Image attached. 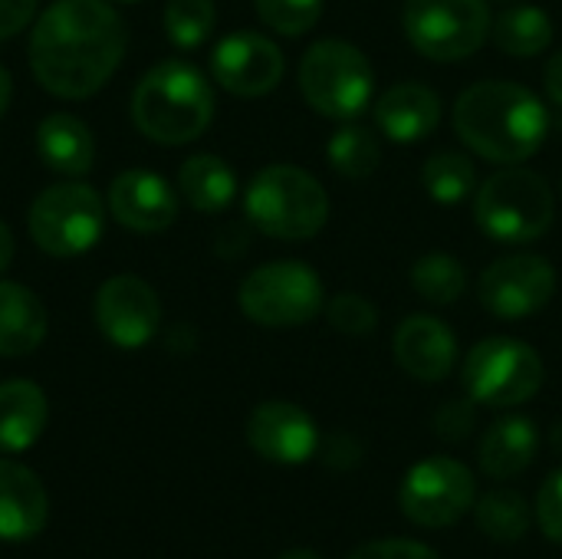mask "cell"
Instances as JSON below:
<instances>
[{
  "instance_id": "cell-1",
  "label": "cell",
  "mask_w": 562,
  "mask_h": 559,
  "mask_svg": "<svg viewBox=\"0 0 562 559\" xmlns=\"http://www.w3.org/2000/svg\"><path fill=\"white\" fill-rule=\"evenodd\" d=\"M128 30L105 0H56L30 33V69L56 99H89L119 69Z\"/></svg>"
},
{
  "instance_id": "cell-2",
  "label": "cell",
  "mask_w": 562,
  "mask_h": 559,
  "mask_svg": "<svg viewBox=\"0 0 562 559\" xmlns=\"http://www.w3.org/2000/svg\"><path fill=\"white\" fill-rule=\"evenodd\" d=\"M454 128L474 155L494 165H520L543 148L550 112L533 89L510 79H484L458 96Z\"/></svg>"
},
{
  "instance_id": "cell-3",
  "label": "cell",
  "mask_w": 562,
  "mask_h": 559,
  "mask_svg": "<svg viewBox=\"0 0 562 559\" xmlns=\"http://www.w3.org/2000/svg\"><path fill=\"white\" fill-rule=\"evenodd\" d=\"M211 119L214 89L207 76L184 59L151 66L132 92V122L158 145H188L204 135Z\"/></svg>"
},
{
  "instance_id": "cell-4",
  "label": "cell",
  "mask_w": 562,
  "mask_h": 559,
  "mask_svg": "<svg viewBox=\"0 0 562 559\" xmlns=\"http://www.w3.org/2000/svg\"><path fill=\"white\" fill-rule=\"evenodd\" d=\"M247 221L273 241H310L329 221V194L316 175L296 165H267L244 194Z\"/></svg>"
},
{
  "instance_id": "cell-5",
  "label": "cell",
  "mask_w": 562,
  "mask_h": 559,
  "mask_svg": "<svg viewBox=\"0 0 562 559\" xmlns=\"http://www.w3.org/2000/svg\"><path fill=\"white\" fill-rule=\"evenodd\" d=\"M557 217V194L550 181L530 168L507 165L474 191V221L494 244H533Z\"/></svg>"
},
{
  "instance_id": "cell-6",
  "label": "cell",
  "mask_w": 562,
  "mask_h": 559,
  "mask_svg": "<svg viewBox=\"0 0 562 559\" xmlns=\"http://www.w3.org/2000/svg\"><path fill=\"white\" fill-rule=\"evenodd\" d=\"M300 92L313 112L352 122L375 99V69L359 46L319 40L300 59Z\"/></svg>"
},
{
  "instance_id": "cell-7",
  "label": "cell",
  "mask_w": 562,
  "mask_h": 559,
  "mask_svg": "<svg viewBox=\"0 0 562 559\" xmlns=\"http://www.w3.org/2000/svg\"><path fill=\"white\" fill-rule=\"evenodd\" d=\"M237 303L257 326L293 329L313 323L326 310V287L310 264L273 260L244 277Z\"/></svg>"
},
{
  "instance_id": "cell-8",
  "label": "cell",
  "mask_w": 562,
  "mask_h": 559,
  "mask_svg": "<svg viewBox=\"0 0 562 559\" xmlns=\"http://www.w3.org/2000/svg\"><path fill=\"white\" fill-rule=\"evenodd\" d=\"M543 359L540 353L514 336L481 339L461 369L464 392L487 409H517L537 399L543 389Z\"/></svg>"
},
{
  "instance_id": "cell-9",
  "label": "cell",
  "mask_w": 562,
  "mask_h": 559,
  "mask_svg": "<svg viewBox=\"0 0 562 559\" xmlns=\"http://www.w3.org/2000/svg\"><path fill=\"white\" fill-rule=\"evenodd\" d=\"M30 237L49 257H79L92 250L105 231V208L95 188L82 181L49 185L30 204Z\"/></svg>"
},
{
  "instance_id": "cell-10",
  "label": "cell",
  "mask_w": 562,
  "mask_h": 559,
  "mask_svg": "<svg viewBox=\"0 0 562 559\" xmlns=\"http://www.w3.org/2000/svg\"><path fill=\"white\" fill-rule=\"evenodd\" d=\"M402 26L408 43L431 63H461L491 36L484 0H405Z\"/></svg>"
},
{
  "instance_id": "cell-11",
  "label": "cell",
  "mask_w": 562,
  "mask_h": 559,
  "mask_svg": "<svg viewBox=\"0 0 562 559\" xmlns=\"http://www.w3.org/2000/svg\"><path fill=\"white\" fill-rule=\"evenodd\" d=\"M474 504H477L474 471L458 458H445V455L412 465L398 488L402 514L425 530L454 527L474 511Z\"/></svg>"
},
{
  "instance_id": "cell-12",
  "label": "cell",
  "mask_w": 562,
  "mask_h": 559,
  "mask_svg": "<svg viewBox=\"0 0 562 559\" xmlns=\"http://www.w3.org/2000/svg\"><path fill=\"white\" fill-rule=\"evenodd\" d=\"M557 293V267L543 254H510L494 260L477 283L481 306L504 323L540 313Z\"/></svg>"
},
{
  "instance_id": "cell-13",
  "label": "cell",
  "mask_w": 562,
  "mask_h": 559,
  "mask_svg": "<svg viewBox=\"0 0 562 559\" xmlns=\"http://www.w3.org/2000/svg\"><path fill=\"white\" fill-rule=\"evenodd\" d=\"M161 323L158 293L132 273L105 280L95 293V326L119 349H142L155 339Z\"/></svg>"
},
{
  "instance_id": "cell-14",
  "label": "cell",
  "mask_w": 562,
  "mask_h": 559,
  "mask_svg": "<svg viewBox=\"0 0 562 559\" xmlns=\"http://www.w3.org/2000/svg\"><path fill=\"white\" fill-rule=\"evenodd\" d=\"M283 53L280 46L254 30H240L224 36L214 53H211V76L221 89L240 96V99H257L267 96L280 86L283 79Z\"/></svg>"
},
{
  "instance_id": "cell-15",
  "label": "cell",
  "mask_w": 562,
  "mask_h": 559,
  "mask_svg": "<svg viewBox=\"0 0 562 559\" xmlns=\"http://www.w3.org/2000/svg\"><path fill=\"white\" fill-rule=\"evenodd\" d=\"M247 445L270 465L296 468L319 451V428L293 402H263L247 418Z\"/></svg>"
},
{
  "instance_id": "cell-16",
  "label": "cell",
  "mask_w": 562,
  "mask_h": 559,
  "mask_svg": "<svg viewBox=\"0 0 562 559\" xmlns=\"http://www.w3.org/2000/svg\"><path fill=\"white\" fill-rule=\"evenodd\" d=\"M395 362L405 376L418 382H445L458 366V336L454 329L428 313H415L398 323L392 339Z\"/></svg>"
},
{
  "instance_id": "cell-17",
  "label": "cell",
  "mask_w": 562,
  "mask_h": 559,
  "mask_svg": "<svg viewBox=\"0 0 562 559\" xmlns=\"http://www.w3.org/2000/svg\"><path fill=\"white\" fill-rule=\"evenodd\" d=\"M109 211L112 217L135 234H158L178 217L175 188L145 168H128L109 185Z\"/></svg>"
},
{
  "instance_id": "cell-18",
  "label": "cell",
  "mask_w": 562,
  "mask_h": 559,
  "mask_svg": "<svg viewBox=\"0 0 562 559\" xmlns=\"http://www.w3.org/2000/svg\"><path fill=\"white\" fill-rule=\"evenodd\" d=\"M372 109L379 132L398 145L428 138L441 122V96L425 82H395L372 102Z\"/></svg>"
},
{
  "instance_id": "cell-19",
  "label": "cell",
  "mask_w": 562,
  "mask_h": 559,
  "mask_svg": "<svg viewBox=\"0 0 562 559\" xmlns=\"http://www.w3.org/2000/svg\"><path fill=\"white\" fill-rule=\"evenodd\" d=\"M46 521L49 497L43 481L16 461H0V540L23 544L43 534Z\"/></svg>"
},
{
  "instance_id": "cell-20",
  "label": "cell",
  "mask_w": 562,
  "mask_h": 559,
  "mask_svg": "<svg viewBox=\"0 0 562 559\" xmlns=\"http://www.w3.org/2000/svg\"><path fill=\"white\" fill-rule=\"evenodd\" d=\"M537 451L540 428L527 415H504L484 432L477 445V465L491 481H510L533 465Z\"/></svg>"
},
{
  "instance_id": "cell-21",
  "label": "cell",
  "mask_w": 562,
  "mask_h": 559,
  "mask_svg": "<svg viewBox=\"0 0 562 559\" xmlns=\"http://www.w3.org/2000/svg\"><path fill=\"white\" fill-rule=\"evenodd\" d=\"M49 422L46 395L30 379H10L0 385V451L16 455L36 445Z\"/></svg>"
},
{
  "instance_id": "cell-22",
  "label": "cell",
  "mask_w": 562,
  "mask_h": 559,
  "mask_svg": "<svg viewBox=\"0 0 562 559\" xmlns=\"http://www.w3.org/2000/svg\"><path fill=\"white\" fill-rule=\"evenodd\" d=\"M36 152L46 168L79 178L95 161V138L82 119L69 112H53L36 128Z\"/></svg>"
},
{
  "instance_id": "cell-23",
  "label": "cell",
  "mask_w": 562,
  "mask_h": 559,
  "mask_svg": "<svg viewBox=\"0 0 562 559\" xmlns=\"http://www.w3.org/2000/svg\"><path fill=\"white\" fill-rule=\"evenodd\" d=\"M46 326L40 297L23 283L0 280V356H30L46 339Z\"/></svg>"
},
{
  "instance_id": "cell-24",
  "label": "cell",
  "mask_w": 562,
  "mask_h": 559,
  "mask_svg": "<svg viewBox=\"0 0 562 559\" xmlns=\"http://www.w3.org/2000/svg\"><path fill=\"white\" fill-rule=\"evenodd\" d=\"M178 191L198 214H221L237 194V175L221 155H191L178 168Z\"/></svg>"
},
{
  "instance_id": "cell-25",
  "label": "cell",
  "mask_w": 562,
  "mask_h": 559,
  "mask_svg": "<svg viewBox=\"0 0 562 559\" xmlns=\"http://www.w3.org/2000/svg\"><path fill=\"white\" fill-rule=\"evenodd\" d=\"M491 33H494V43L501 46V53H507L514 59H533V56L550 49L553 20L543 7L514 3V7L497 13Z\"/></svg>"
},
{
  "instance_id": "cell-26",
  "label": "cell",
  "mask_w": 562,
  "mask_h": 559,
  "mask_svg": "<svg viewBox=\"0 0 562 559\" xmlns=\"http://www.w3.org/2000/svg\"><path fill=\"white\" fill-rule=\"evenodd\" d=\"M474 521H477V530L484 537H491L494 544H520L527 534H530V524H533V511L530 504L524 501L520 491H510V488H494L487 491L484 497H477L474 504Z\"/></svg>"
},
{
  "instance_id": "cell-27",
  "label": "cell",
  "mask_w": 562,
  "mask_h": 559,
  "mask_svg": "<svg viewBox=\"0 0 562 559\" xmlns=\"http://www.w3.org/2000/svg\"><path fill=\"white\" fill-rule=\"evenodd\" d=\"M415 293L431 303V306H451L458 303L464 293H468V270L458 257L445 254V250H431V254H422L415 264H412V273H408Z\"/></svg>"
},
{
  "instance_id": "cell-28",
  "label": "cell",
  "mask_w": 562,
  "mask_h": 559,
  "mask_svg": "<svg viewBox=\"0 0 562 559\" xmlns=\"http://www.w3.org/2000/svg\"><path fill=\"white\" fill-rule=\"evenodd\" d=\"M422 188L438 204H458L477 191V165L464 152H438L422 168Z\"/></svg>"
},
{
  "instance_id": "cell-29",
  "label": "cell",
  "mask_w": 562,
  "mask_h": 559,
  "mask_svg": "<svg viewBox=\"0 0 562 559\" xmlns=\"http://www.w3.org/2000/svg\"><path fill=\"white\" fill-rule=\"evenodd\" d=\"M329 165L342 175V178H369L379 165H382V142L372 128L359 125V122H342L329 145H326Z\"/></svg>"
},
{
  "instance_id": "cell-30",
  "label": "cell",
  "mask_w": 562,
  "mask_h": 559,
  "mask_svg": "<svg viewBox=\"0 0 562 559\" xmlns=\"http://www.w3.org/2000/svg\"><path fill=\"white\" fill-rule=\"evenodd\" d=\"M217 23V10L211 0H168L165 7V33L178 49H198Z\"/></svg>"
},
{
  "instance_id": "cell-31",
  "label": "cell",
  "mask_w": 562,
  "mask_h": 559,
  "mask_svg": "<svg viewBox=\"0 0 562 559\" xmlns=\"http://www.w3.org/2000/svg\"><path fill=\"white\" fill-rule=\"evenodd\" d=\"M326 0H254L260 20L280 36H303L323 16Z\"/></svg>"
},
{
  "instance_id": "cell-32",
  "label": "cell",
  "mask_w": 562,
  "mask_h": 559,
  "mask_svg": "<svg viewBox=\"0 0 562 559\" xmlns=\"http://www.w3.org/2000/svg\"><path fill=\"white\" fill-rule=\"evenodd\" d=\"M326 320L346 336H369L379 326V306L362 293H336L326 303Z\"/></svg>"
},
{
  "instance_id": "cell-33",
  "label": "cell",
  "mask_w": 562,
  "mask_h": 559,
  "mask_svg": "<svg viewBox=\"0 0 562 559\" xmlns=\"http://www.w3.org/2000/svg\"><path fill=\"white\" fill-rule=\"evenodd\" d=\"M537 524L550 544L562 547V468L543 481L537 494Z\"/></svg>"
},
{
  "instance_id": "cell-34",
  "label": "cell",
  "mask_w": 562,
  "mask_h": 559,
  "mask_svg": "<svg viewBox=\"0 0 562 559\" xmlns=\"http://www.w3.org/2000/svg\"><path fill=\"white\" fill-rule=\"evenodd\" d=\"M474 399L468 395V399H451V402H445L441 409H438V415H435V432H438V438L441 441H464L471 432H474V422H477V415H474Z\"/></svg>"
},
{
  "instance_id": "cell-35",
  "label": "cell",
  "mask_w": 562,
  "mask_h": 559,
  "mask_svg": "<svg viewBox=\"0 0 562 559\" xmlns=\"http://www.w3.org/2000/svg\"><path fill=\"white\" fill-rule=\"evenodd\" d=\"M349 559H441L431 547L405 537H389V540H369L359 550H352Z\"/></svg>"
},
{
  "instance_id": "cell-36",
  "label": "cell",
  "mask_w": 562,
  "mask_h": 559,
  "mask_svg": "<svg viewBox=\"0 0 562 559\" xmlns=\"http://www.w3.org/2000/svg\"><path fill=\"white\" fill-rule=\"evenodd\" d=\"M362 445L352 438V435H329L326 438V448H323V458L333 471H352L362 465Z\"/></svg>"
},
{
  "instance_id": "cell-37",
  "label": "cell",
  "mask_w": 562,
  "mask_h": 559,
  "mask_svg": "<svg viewBox=\"0 0 562 559\" xmlns=\"http://www.w3.org/2000/svg\"><path fill=\"white\" fill-rule=\"evenodd\" d=\"M40 0H0V40L16 36L36 13Z\"/></svg>"
},
{
  "instance_id": "cell-38",
  "label": "cell",
  "mask_w": 562,
  "mask_h": 559,
  "mask_svg": "<svg viewBox=\"0 0 562 559\" xmlns=\"http://www.w3.org/2000/svg\"><path fill=\"white\" fill-rule=\"evenodd\" d=\"M543 89H547V96L562 105V49H557L553 56H550V63H547V69H543Z\"/></svg>"
},
{
  "instance_id": "cell-39",
  "label": "cell",
  "mask_w": 562,
  "mask_h": 559,
  "mask_svg": "<svg viewBox=\"0 0 562 559\" xmlns=\"http://www.w3.org/2000/svg\"><path fill=\"white\" fill-rule=\"evenodd\" d=\"M13 250H16V247H13V234H10V227L0 221V273L13 264Z\"/></svg>"
},
{
  "instance_id": "cell-40",
  "label": "cell",
  "mask_w": 562,
  "mask_h": 559,
  "mask_svg": "<svg viewBox=\"0 0 562 559\" xmlns=\"http://www.w3.org/2000/svg\"><path fill=\"white\" fill-rule=\"evenodd\" d=\"M10 99H13V79H10V72L0 66V115L7 112Z\"/></svg>"
},
{
  "instance_id": "cell-41",
  "label": "cell",
  "mask_w": 562,
  "mask_h": 559,
  "mask_svg": "<svg viewBox=\"0 0 562 559\" xmlns=\"http://www.w3.org/2000/svg\"><path fill=\"white\" fill-rule=\"evenodd\" d=\"M280 559H323L319 554H313V550H286Z\"/></svg>"
},
{
  "instance_id": "cell-42",
  "label": "cell",
  "mask_w": 562,
  "mask_h": 559,
  "mask_svg": "<svg viewBox=\"0 0 562 559\" xmlns=\"http://www.w3.org/2000/svg\"><path fill=\"white\" fill-rule=\"evenodd\" d=\"M553 445H557V451H562V422H557V428H553Z\"/></svg>"
},
{
  "instance_id": "cell-43",
  "label": "cell",
  "mask_w": 562,
  "mask_h": 559,
  "mask_svg": "<svg viewBox=\"0 0 562 559\" xmlns=\"http://www.w3.org/2000/svg\"><path fill=\"white\" fill-rule=\"evenodd\" d=\"M115 3H135V0H115Z\"/></svg>"
}]
</instances>
